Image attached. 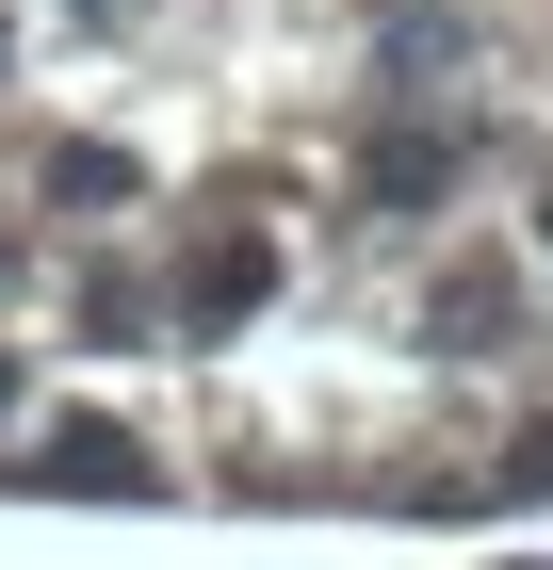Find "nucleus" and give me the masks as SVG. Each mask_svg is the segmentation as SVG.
<instances>
[{
    "instance_id": "1",
    "label": "nucleus",
    "mask_w": 553,
    "mask_h": 570,
    "mask_svg": "<svg viewBox=\"0 0 553 570\" xmlns=\"http://www.w3.org/2000/svg\"><path fill=\"white\" fill-rule=\"evenodd\" d=\"M179 294H196V326H245V309L277 294V245H260V228H228V245H196V277H179Z\"/></svg>"
},
{
    "instance_id": "2",
    "label": "nucleus",
    "mask_w": 553,
    "mask_h": 570,
    "mask_svg": "<svg viewBox=\"0 0 553 570\" xmlns=\"http://www.w3.org/2000/svg\"><path fill=\"white\" fill-rule=\"evenodd\" d=\"M358 179H375L391 213H407V196H440V179H456V131H391V147H375Z\"/></svg>"
},
{
    "instance_id": "3",
    "label": "nucleus",
    "mask_w": 553,
    "mask_h": 570,
    "mask_svg": "<svg viewBox=\"0 0 553 570\" xmlns=\"http://www.w3.org/2000/svg\"><path fill=\"white\" fill-rule=\"evenodd\" d=\"M49 473H66V489H147V456H130L115 424H66V440H49Z\"/></svg>"
},
{
    "instance_id": "4",
    "label": "nucleus",
    "mask_w": 553,
    "mask_h": 570,
    "mask_svg": "<svg viewBox=\"0 0 553 570\" xmlns=\"http://www.w3.org/2000/svg\"><path fill=\"white\" fill-rule=\"evenodd\" d=\"M0 407H17V375H0Z\"/></svg>"
}]
</instances>
